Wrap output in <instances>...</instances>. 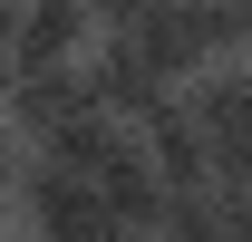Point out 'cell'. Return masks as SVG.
I'll return each mask as SVG.
<instances>
[{
	"mask_svg": "<svg viewBox=\"0 0 252 242\" xmlns=\"http://www.w3.org/2000/svg\"><path fill=\"white\" fill-rule=\"evenodd\" d=\"M117 39L156 68L165 88H194L204 68H223V20H214V0H146V20L117 30Z\"/></svg>",
	"mask_w": 252,
	"mask_h": 242,
	"instance_id": "1",
	"label": "cell"
},
{
	"mask_svg": "<svg viewBox=\"0 0 252 242\" xmlns=\"http://www.w3.org/2000/svg\"><path fill=\"white\" fill-rule=\"evenodd\" d=\"M175 97H185V117L204 126V146H214V184H252V68L223 59V68H204L194 88H175Z\"/></svg>",
	"mask_w": 252,
	"mask_h": 242,
	"instance_id": "2",
	"label": "cell"
},
{
	"mask_svg": "<svg viewBox=\"0 0 252 242\" xmlns=\"http://www.w3.org/2000/svg\"><path fill=\"white\" fill-rule=\"evenodd\" d=\"M10 204L30 213V242H126L88 184H78V175H59V165H39V155L20 165V194H10Z\"/></svg>",
	"mask_w": 252,
	"mask_h": 242,
	"instance_id": "3",
	"label": "cell"
},
{
	"mask_svg": "<svg viewBox=\"0 0 252 242\" xmlns=\"http://www.w3.org/2000/svg\"><path fill=\"white\" fill-rule=\"evenodd\" d=\"M97 10L88 0H20V30H10V59H20V78H49V68H88L97 49Z\"/></svg>",
	"mask_w": 252,
	"mask_h": 242,
	"instance_id": "4",
	"label": "cell"
},
{
	"mask_svg": "<svg viewBox=\"0 0 252 242\" xmlns=\"http://www.w3.org/2000/svg\"><path fill=\"white\" fill-rule=\"evenodd\" d=\"M165 97H175V88H165V78L136 59L126 39H97V49H88V107H107L117 126H146Z\"/></svg>",
	"mask_w": 252,
	"mask_h": 242,
	"instance_id": "5",
	"label": "cell"
},
{
	"mask_svg": "<svg viewBox=\"0 0 252 242\" xmlns=\"http://www.w3.org/2000/svg\"><path fill=\"white\" fill-rule=\"evenodd\" d=\"M136 146H146V165L165 175V194H204V184H214V146H204V126L185 117V97H165L156 117L136 126Z\"/></svg>",
	"mask_w": 252,
	"mask_h": 242,
	"instance_id": "6",
	"label": "cell"
},
{
	"mask_svg": "<svg viewBox=\"0 0 252 242\" xmlns=\"http://www.w3.org/2000/svg\"><path fill=\"white\" fill-rule=\"evenodd\" d=\"M78 107H88V68H49V78H20V88H10L0 126L20 136V155H39L68 117H78Z\"/></svg>",
	"mask_w": 252,
	"mask_h": 242,
	"instance_id": "7",
	"label": "cell"
},
{
	"mask_svg": "<svg viewBox=\"0 0 252 242\" xmlns=\"http://www.w3.org/2000/svg\"><path fill=\"white\" fill-rule=\"evenodd\" d=\"M88 194L107 204V223H117V233H165V204H175V194H165V175L146 165V146H126Z\"/></svg>",
	"mask_w": 252,
	"mask_h": 242,
	"instance_id": "8",
	"label": "cell"
},
{
	"mask_svg": "<svg viewBox=\"0 0 252 242\" xmlns=\"http://www.w3.org/2000/svg\"><path fill=\"white\" fill-rule=\"evenodd\" d=\"M88 10H97V30H107V39H117V30H136V20H146V0H88Z\"/></svg>",
	"mask_w": 252,
	"mask_h": 242,
	"instance_id": "9",
	"label": "cell"
},
{
	"mask_svg": "<svg viewBox=\"0 0 252 242\" xmlns=\"http://www.w3.org/2000/svg\"><path fill=\"white\" fill-rule=\"evenodd\" d=\"M20 165H30V155H20V136L0 126V194H20Z\"/></svg>",
	"mask_w": 252,
	"mask_h": 242,
	"instance_id": "10",
	"label": "cell"
},
{
	"mask_svg": "<svg viewBox=\"0 0 252 242\" xmlns=\"http://www.w3.org/2000/svg\"><path fill=\"white\" fill-rule=\"evenodd\" d=\"M10 88H20V59H10V39H0V107H10Z\"/></svg>",
	"mask_w": 252,
	"mask_h": 242,
	"instance_id": "11",
	"label": "cell"
},
{
	"mask_svg": "<svg viewBox=\"0 0 252 242\" xmlns=\"http://www.w3.org/2000/svg\"><path fill=\"white\" fill-rule=\"evenodd\" d=\"M243 68H252V59H243Z\"/></svg>",
	"mask_w": 252,
	"mask_h": 242,
	"instance_id": "12",
	"label": "cell"
}]
</instances>
